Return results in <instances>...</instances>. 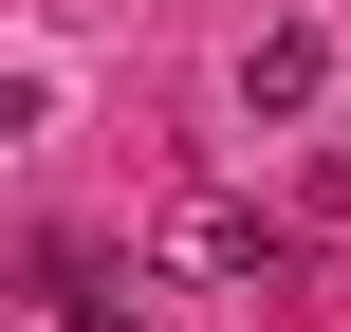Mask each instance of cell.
<instances>
[{
    "instance_id": "obj_1",
    "label": "cell",
    "mask_w": 351,
    "mask_h": 332,
    "mask_svg": "<svg viewBox=\"0 0 351 332\" xmlns=\"http://www.w3.org/2000/svg\"><path fill=\"white\" fill-rule=\"evenodd\" d=\"M167 259H185V277H241V296H278V277H296V222H259L241 185H185V203H167Z\"/></svg>"
},
{
    "instance_id": "obj_2",
    "label": "cell",
    "mask_w": 351,
    "mask_h": 332,
    "mask_svg": "<svg viewBox=\"0 0 351 332\" xmlns=\"http://www.w3.org/2000/svg\"><path fill=\"white\" fill-rule=\"evenodd\" d=\"M0 332H130V277H111V240H19V314Z\"/></svg>"
},
{
    "instance_id": "obj_3",
    "label": "cell",
    "mask_w": 351,
    "mask_h": 332,
    "mask_svg": "<svg viewBox=\"0 0 351 332\" xmlns=\"http://www.w3.org/2000/svg\"><path fill=\"white\" fill-rule=\"evenodd\" d=\"M315 92H333V55H315L296 18H278V37H241V111H315Z\"/></svg>"
},
{
    "instance_id": "obj_4",
    "label": "cell",
    "mask_w": 351,
    "mask_h": 332,
    "mask_svg": "<svg viewBox=\"0 0 351 332\" xmlns=\"http://www.w3.org/2000/svg\"><path fill=\"white\" fill-rule=\"evenodd\" d=\"M37 111H56V92H37V74H0V148H19V129H37Z\"/></svg>"
},
{
    "instance_id": "obj_5",
    "label": "cell",
    "mask_w": 351,
    "mask_h": 332,
    "mask_svg": "<svg viewBox=\"0 0 351 332\" xmlns=\"http://www.w3.org/2000/svg\"><path fill=\"white\" fill-rule=\"evenodd\" d=\"M333 166H351V148H333Z\"/></svg>"
}]
</instances>
